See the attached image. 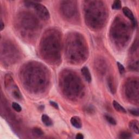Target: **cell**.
Wrapping results in <instances>:
<instances>
[{"label":"cell","mask_w":139,"mask_h":139,"mask_svg":"<svg viewBox=\"0 0 139 139\" xmlns=\"http://www.w3.org/2000/svg\"><path fill=\"white\" fill-rule=\"evenodd\" d=\"M27 7H33L36 10V14L43 20H48L50 18V13L47 9L42 4H37L34 2H25Z\"/></svg>","instance_id":"cell-1"},{"label":"cell","mask_w":139,"mask_h":139,"mask_svg":"<svg viewBox=\"0 0 139 139\" xmlns=\"http://www.w3.org/2000/svg\"><path fill=\"white\" fill-rule=\"evenodd\" d=\"M122 10H123V12H124V13L125 15L127 17L129 20H130L132 21L133 26L134 27L136 26L137 22H136V21L135 18L134 17V15L130 9L127 7H124L123 8Z\"/></svg>","instance_id":"cell-2"},{"label":"cell","mask_w":139,"mask_h":139,"mask_svg":"<svg viewBox=\"0 0 139 139\" xmlns=\"http://www.w3.org/2000/svg\"><path fill=\"white\" fill-rule=\"evenodd\" d=\"M81 72L84 76L85 80L88 82V83H90L91 80H92V78H91V76L89 68L86 67V66H84V67L82 68Z\"/></svg>","instance_id":"cell-3"},{"label":"cell","mask_w":139,"mask_h":139,"mask_svg":"<svg viewBox=\"0 0 139 139\" xmlns=\"http://www.w3.org/2000/svg\"><path fill=\"white\" fill-rule=\"evenodd\" d=\"M71 124L76 128H80L82 127V122L78 116H73L70 120Z\"/></svg>","instance_id":"cell-4"},{"label":"cell","mask_w":139,"mask_h":139,"mask_svg":"<svg viewBox=\"0 0 139 139\" xmlns=\"http://www.w3.org/2000/svg\"><path fill=\"white\" fill-rule=\"evenodd\" d=\"M129 126L131 130L133 131L135 133H136V134H139V128H138L139 124L138 120H134L130 121V122H129Z\"/></svg>","instance_id":"cell-5"},{"label":"cell","mask_w":139,"mask_h":139,"mask_svg":"<svg viewBox=\"0 0 139 139\" xmlns=\"http://www.w3.org/2000/svg\"><path fill=\"white\" fill-rule=\"evenodd\" d=\"M112 104H113L114 107V108L116 111L122 113H124V114L127 112V111H126V110L124 108V107H123L119 103L116 102V100L113 101Z\"/></svg>","instance_id":"cell-6"},{"label":"cell","mask_w":139,"mask_h":139,"mask_svg":"<svg viewBox=\"0 0 139 139\" xmlns=\"http://www.w3.org/2000/svg\"><path fill=\"white\" fill-rule=\"evenodd\" d=\"M42 122H43V124L46 126H50L53 124L52 120L50 119V117L48 116H47V115L45 114L42 115Z\"/></svg>","instance_id":"cell-7"},{"label":"cell","mask_w":139,"mask_h":139,"mask_svg":"<svg viewBox=\"0 0 139 139\" xmlns=\"http://www.w3.org/2000/svg\"><path fill=\"white\" fill-rule=\"evenodd\" d=\"M32 134L36 137L40 138L44 134V132L41 128L38 127H35L32 130Z\"/></svg>","instance_id":"cell-8"},{"label":"cell","mask_w":139,"mask_h":139,"mask_svg":"<svg viewBox=\"0 0 139 139\" xmlns=\"http://www.w3.org/2000/svg\"><path fill=\"white\" fill-rule=\"evenodd\" d=\"M108 83V86L109 87V89L110 91H111V92L112 94H115V92H116L115 86L112 78H109Z\"/></svg>","instance_id":"cell-9"},{"label":"cell","mask_w":139,"mask_h":139,"mask_svg":"<svg viewBox=\"0 0 139 139\" xmlns=\"http://www.w3.org/2000/svg\"><path fill=\"white\" fill-rule=\"evenodd\" d=\"M112 8L114 10H119L121 8V2L119 0L115 1L112 4Z\"/></svg>","instance_id":"cell-10"},{"label":"cell","mask_w":139,"mask_h":139,"mask_svg":"<svg viewBox=\"0 0 139 139\" xmlns=\"http://www.w3.org/2000/svg\"><path fill=\"white\" fill-rule=\"evenodd\" d=\"M105 118H106V121H108L109 124H110L112 125L116 124V120L112 116H111L109 115H106Z\"/></svg>","instance_id":"cell-11"},{"label":"cell","mask_w":139,"mask_h":139,"mask_svg":"<svg viewBox=\"0 0 139 139\" xmlns=\"http://www.w3.org/2000/svg\"><path fill=\"white\" fill-rule=\"evenodd\" d=\"M12 108L16 112H21L22 108L21 106L18 103L16 102H13L12 103Z\"/></svg>","instance_id":"cell-12"},{"label":"cell","mask_w":139,"mask_h":139,"mask_svg":"<svg viewBox=\"0 0 139 139\" xmlns=\"http://www.w3.org/2000/svg\"><path fill=\"white\" fill-rule=\"evenodd\" d=\"M119 138H132V135L128 132H124L120 134Z\"/></svg>","instance_id":"cell-13"},{"label":"cell","mask_w":139,"mask_h":139,"mask_svg":"<svg viewBox=\"0 0 139 139\" xmlns=\"http://www.w3.org/2000/svg\"><path fill=\"white\" fill-rule=\"evenodd\" d=\"M117 65H118V67L120 74H124L125 72V68H124V66H123V65L121 64L120 62H117Z\"/></svg>","instance_id":"cell-14"},{"label":"cell","mask_w":139,"mask_h":139,"mask_svg":"<svg viewBox=\"0 0 139 139\" xmlns=\"http://www.w3.org/2000/svg\"><path fill=\"white\" fill-rule=\"evenodd\" d=\"M129 112H130L131 114L133 115L134 116H138L139 113H138V109H129Z\"/></svg>","instance_id":"cell-15"},{"label":"cell","mask_w":139,"mask_h":139,"mask_svg":"<svg viewBox=\"0 0 139 139\" xmlns=\"http://www.w3.org/2000/svg\"><path fill=\"white\" fill-rule=\"evenodd\" d=\"M50 106H52L53 107H54L55 109H59L58 105V104L56 103L53 102V101H50Z\"/></svg>","instance_id":"cell-16"},{"label":"cell","mask_w":139,"mask_h":139,"mask_svg":"<svg viewBox=\"0 0 139 139\" xmlns=\"http://www.w3.org/2000/svg\"><path fill=\"white\" fill-rule=\"evenodd\" d=\"M76 138L77 139H83L84 138V136L81 133H78L77 134L76 136Z\"/></svg>","instance_id":"cell-17"},{"label":"cell","mask_w":139,"mask_h":139,"mask_svg":"<svg viewBox=\"0 0 139 139\" xmlns=\"http://www.w3.org/2000/svg\"><path fill=\"white\" fill-rule=\"evenodd\" d=\"M4 22H3L2 20H1V30H2L3 29H4Z\"/></svg>","instance_id":"cell-18"}]
</instances>
